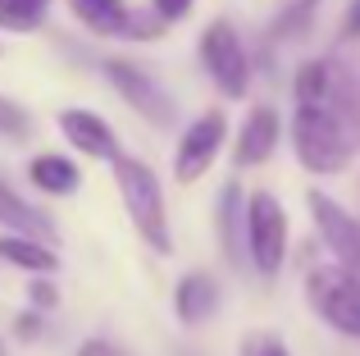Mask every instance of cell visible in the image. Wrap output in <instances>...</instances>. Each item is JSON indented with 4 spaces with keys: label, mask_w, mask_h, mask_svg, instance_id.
Instances as JSON below:
<instances>
[{
    "label": "cell",
    "mask_w": 360,
    "mask_h": 356,
    "mask_svg": "<svg viewBox=\"0 0 360 356\" xmlns=\"http://www.w3.org/2000/svg\"><path fill=\"white\" fill-rule=\"evenodd\" d=\"M338 96H342V82H338V69L324 60H310L297 69V101L301 106H319V110H333Z\"/></svg>",
    "instance_id": "cell-13"
},
{
    "label": "cell",
    "mask_w": 360,
    "mask_h": 356,
    "mask_svg": "<svg viewBox=\"0 0 360 356\" xmlns=\"http://www.w3.org/2000/svg\"><path fill=\"white\" fill-rule=\"evenodd\" d=\"M0 224H5V229H14L18 238H51V233H55L51 220H46L41 210H32V205L14 192L5 178H0Z\"/></svg>",
    "instance_id": "cell-14"
},
{
    "label": "cell",
    "mask_w": 360,
    "mask_h": 356,
    "mask_svg": "<svg viewBox=\"0 0 360 356\" xmlns=\"http://www.w3.org/2000/svg\"><path fill=\"white\" fill-rule=\"evenodd\" d=\"M150 5H155L160 18H187L192 14V0H150Z\"/></svg>",
    "instance_id": "cell-23"
},
{
    "label": "cell",
    "mask_w": 360,
    "mask_h": 356,
    "mask_svg": "<svg viewBox=\"0 0 360 356\" xmlns=\"http://www.w3.org/2000/svg\"><path fill=\"white\" fill-rule=\"evenodd\" d=\"M115 183L123 196V210H128L137 238L146 242L150 251L169 256L174 251V233H169V215H165V192H160V178L146 160H132V155H119L115 160Z\"/></svg>",
    "instance_id": "cell-1"
},
{
    "label": "cell",
    "mask_w": 360,
    "mask_h": 356,
    "mask_svg": "<svg viewBox=\"0 0 360 356\" xmlns=\"http://www.w3.org/2000/svg\"><path fill=\"white\" fill-rule=\"evenodd\" d=\"M224 137H229V119H224L219 110H210V115L196 119V124L183 133V142H178V155H174L178 183H196L201 174H210V165H214V155H219Z\"/></svg>",
    "instance_id": "cell-6"
},
{
    "label": "cell",
    "mask_w": 360,
    "mask_h": 356,
    "mask_svg": "<svg viewBox=\"0 0 360 356\" xmlns=\"http://www.w3.org/2000/svg\"><path fill=\"white\" fill-rule=\"evenodd\" d=\"M32 302L41 306V311H51V306H55V288L51 284H32Z\"/></svg>",
    "instance_id": "cell-25"
},
{
    "label": "cell",
    "mask_w": 360,
    "mask_h": 356,
    "mask_svg": "<svg viewBox=\"0 0 360 356\" xmlns=\"http://www.w3.org/2000/svg\"><path fill=\"white\" fill-rule=\"evenodd\" d=\"M27 133H32V124H27V110L14 106L9 96H0V137H14V142H23Z\"/></svg>",
    "instance_id": "cell-19"
},
{
    "label": "cell",
    "mask_w": 360,
    "mask_h": 356,
    "mask_svg": "<svg viewBox=\"0 0 360 356\" xmlns=\"http://www.w3.org/2000/svg\"><path fill=\"white\" fill-rule=\"evenodd\" d=\"M46 14H37V9H23L14 5V0H0V27L5 32H32V27H41Z\"/></svg>",
    "instance_id": "cell-18"
},
{
    "label": "cell",
    "mask_w": 360,
    "mask_h": 356,
    "mask_svg": "<svg viewBox=\"0 0 360 356\" xmlns=\"http://www.w3.org/2000/svg\"><path fill=\"white\" fill-rule=\"evenodd\" d=\"M69 9L78 14L82 27L101 37H146L155 32V23H137L128 9V0H69Z\"/></svg>",
    "instance_id": "cell-10"
},
{
    "label": "cell",
    "mask_w": 360,
    "mask_h": 356,
    "mask_svg": "<svg viewBox=\"0 0 360 356\" xmlns=\"http://www.w3.org/2000/svg\"><path fill=\"white\" fill-rule=\"evenodd\" d=\"M347 37H360V0L352 5V14H347Z\"/></svg>",
    "instance_id": "cell-26"
},
{
    "label": "cell",
    "mask_w": 360,
    "mask_h": 356,
    "mask_svg": "<svg viewBox=\"0 0 360 356\" xmlns=\"http://www.w3.org/2000/svg\"><path fill=\"white\" fill-rule=\"evenodd\" d=\"M14 5H23V9H37V14H46V5H51V0H14Z\"/></svg>",
    "instance_id": "cell-27"
},
{
    "label": "cell",
    "mask_w": 360,
    "mask_h": 356,
    "mask_svg": "<svg viewBox=\"0 0 360 356\" xmlns=\"http://www.w3.org/2000/svg\"><path fill=\"white\" fill-rule=\"evenodd\" d=\"M214 306H219V284H214L210 274H183L178 279V288H174V315L183 324H201V320H210L214 315Z\"/></svg>",
    "instance_id": "cell-11"
},
{
    "label": "cell",
    "mask_w": 360,
    "mask_h": 356,
    "mask_svg": "<svg viewBox=\"0 0 360 356\" xmlns=\"http://www.w3.org/2000/svg\"><path fill=\"white\" fill-rule=\"evenodd\" d=\"M219 238H224V256L233 265H242L246 260V205H242L238 187H224V196H219Z\"/></svg>",
    "instance_id": "cell-15"
},
{
    "label": "cell",
    "mask_w": 360,
    "mask_h": 356,
    "mask_svg": "<svg viewBox=\"0 0 360 356\" xmlns=\"http://www.w3.org/2000/svg\"><path fill=\"white\" fill-rule=\"evenodd\" d=\"M0 260H9V265L27 269V274H55V269H60V256H55L46 242H37V238H18V233L0 238Z\"/></svg>",
    "instance_id": "cell-16"
},
{
    "label": "cell",
    "mask_w": 360,
    "mask_h": 356,
    "mask_svg": "<svg viewBox=\"0 0 360 356\" xmlns=\"http://www.w3.org/2000/svg\"><path fill=\"white\" fill-rule=\"evenodd\" d=\"M60 133L69 137L82 155H96V160H110V165L123 155L115 128H110L101 115H91V110H64V115H60Z\"/></svg>",
    "instance_id": "cell-9"
},
{
    "label": "cell",
    "mask_w": 360,
    "mask_h": 356,
    "mask_svg": "<svg viewBox=\"0 0 360 356\" xmlns=\"http://www.w3.org/2000/svg\"><path fill=\"white\" fill-rule=\"evenodd\" d=\"M78 356H128V352H123L119 343H110V338H87L78 348Z\"/></svg>",
    "instance_id": "cell-22"
},
{
    "label": "cell",
    "mask_w": 360,
    "mask_h": 356,
    "mask_svg": "<svg viewBox=\"0 0 360 356\" xmlns=\"http://www.w3.org/2000/svg\"><path fill=\"white\" fill-rule=\"evenodd\" d=\"M246 251H251V265L264 279H274L283 269V256H288V215H283L274 192H255L246 201Z\"/></svg>",
    "instance_id": "cell-4"
},
{
    "label": "cell",
    "mask_w": 360,
    "mask_h": 356,
    "mask_svg": "<svg viewBox=\"0 0 360 356\" xmlns=\"http://www.w3.org/2000/svg\"><path fill=\"white\" fill-rule=\"evenodd\" d=\"M27 178H32L41 192H51V196H69V192H78V183H82L78 165H73L69 155H37Z\"/></svg>",
    "instance_id": "cell-17"
},
{
    "label": "cell",
    "mask_w": 360,
    "mask_h": 356,
    "mask_svg": "<svg viewBox=\"0 0 360 356\" xmlns=\"http://www.w3.org/2000/svg\"><path fill=\"white\" fill-rule=\"evenodd\" d=\"M14 333H18V338H27V343H32L37 333H41V315H37V311H23V315L14 320Z\"/></svg>",
    "instance_id": "cell-24"
},
{
    "label": "cell",
    "mask_w": 360,
    "mask_h": 356,
    "mask_svg": "<svg viewBox=\"0 0 360 356\" xmlns=\"http://www.w3.org/2000/svg\"><path fill=\"white\" fill-rule=\"evenodd\" d=\"M0 356H5V348H0Z\"/></svg>",
    "instance_id": "cell-28"
},
{
    "label": "cell",
    "mask_w": 360,
    "mask_h": 356,
    "mask_svg": "<svg viewBox=\"0 0 360 356\" xmlns=\"http://www.w3.org/2000/svg\"><path fill=\"white\" fill-rule=\"evenodd\" d=\"M306 205H310V215H315L319 238H324L328 251L338 256V265L352 269V274H360V220L352 210H342L328 192H310Z\"/></svg>",
    "instance_id": "cell-5"
},
{
    "label": "cell",
    "mask_w": 360,
    "mask_h": 356,
    "mask_svg": "<svg viewBox=\"0 0 360 356\" xmlns=\"http://www.w3.org/2000/svg\"><path fill=\"white\" fill-rule=\"evenodd\" d=\"M278 146V115L269 106H255L242 124V137H238V160L242 165H264Z\"/></svg>",
    "instance_id": "cell-12"
},
{
    "label": "cell",
    "mask_w": 360,
    "mask_h": 356,
    "mask_svg": "<svg viewBox=\"0 0 360 356\" xmlns=\"http://www.w3.org/2000/svg\"><path fill=\"white\" fill-rule=\"evenodd\" d=\"M201 55L205 64H210L214 82H219L224 96H246V46L238 42V32H233V23H210L201 37Z\"/></svg>",
    "instance_id": "cell-7"
},
{
    "label": "cell",
    "mask_w": 360,
    "mask_h": 356,
    "mask_svg": "<svg viewBox=\"0 0 360 356\" xmlns=\"http://www.w3.org/2000/svg\"><path fill=\"white\" fill-rule=\"evenodd\" d=\"M105 73H110V82H115V91L123 101H128L132 110H137L141 119H150L155 128H169L174 124V101L165 96V87H155V82L146 78V73L137 69V64H128V60H110L105 64Z\"/></svg>",
    "instance_id": "cell-8"
},
{
    "label": "cell",
    "mask_w": 360,
    "mask_h": 356,
    "mask_svg": "<svg viewBox=\"0 0 360 356\" xmlns=\"http://www.w3.org/2000/svg\"><path fill=\"white\" fill-rule=\"evenodd\" d=\"M306 297L324 324L347 338H360V274L342 265H319L306 274Z\"/></svg>",
    "instance_id": "cell-3"
},
{
    "label": "cell",
    "mask_w": 360,
    "mask_h": 356,
    "mask_svg": "<svg viewBox=\"0 0 360 356\" xmlns=\"http://www.w3.org/2000/svg\"><path fill=\"white\" fill-rule=\"evenodd\" d=\"M315 5H319V0H292V5H288V14L278 18V32H297V27L310 18V9H315Z\"/></svg>",
    "instance_id": "cell-21"
},
{
    "label": "cell",
    "mask_w": 360,
    "mask_h": 356,
    "mask_svg": "<svg viewBox=\"0 0 360 356\" xmlns=\"http://www.w3.org/2000/svg\"><path fill=\"white\" fill-rule=\"evenodd\" d=\"M292 146L310 174H338L352 160V133H347V119L338 110L301 106L292 119Z\"/></svg>",
    "instance_id": "cell-2"
},
{
    "label": "cell",
    "mask_w": 360,
    "mask_h": 356,
    "mask_svg": "<svg viewBox=\"0 0 360 356\" xmlns=\"http://www.w3.org/2000/svg\"><path fill=\"white\" fill-rule=\"evenodd\" d=\"M242 356H292L288 343L274 338V333H251V338L242 343Z\"/></svg>",
    "instance_id": "cell-20"
}]
</instances>
